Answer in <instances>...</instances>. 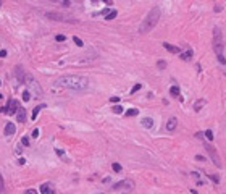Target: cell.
I'll use <instances>...</instances> for the list:
<instances>
[{
    "label": "cell",
    "mask_w": 226,
    "mask_h": 194,
    "mask_svg": "<svg viewBox=\"0 0 226 194\" xmlns=\"http://www.w3.org/2000/svg\"><path fill=\"white\" fill-rule=\"evenodd\" d=\"M53 84L57 87H65V89H71V91H86L90 86V81L86 76L65 75V76H60Z\"/></svg>",
    "instance_id": "1"
},
{
    "label": "cell",
    "mask_w": 226,
    "mask_h": 194,
    "mask_svg": "<svg viewBox=\"0 0 226 194\" xmlns=\"http://www.w3.org/2000/svg\"><path fill=\"white\" fill-rule=\"evenodd\" d=\"M160 8L158 7H154L149 13H147V16L142 20L141 26H139V32L141 34H147V32H150L154 28L157 26V23H158V20H160Z\"/></svg>",
    "instance_id": "2"
},
{
    "label": "cell",
    "mask_w": 226,
    "mask_h": 194,
    "mask_svg": "<svg viewBox=\"0 0 226 194\" xmlns=\"http://www.w3.org/2000/svg\"><path fill=\"white\" fill-rule=\"evenodd\" d=\"M213 49H215L216 55L223 52V32L218 28H213Z\"/></svg>",
    "instance_id": "3"
},
{
    "label": "cell",
    "mask_w": 226,
    "mask_h": 194,
    "mask_svg": "<svg viewBox=\"0 0 226 194\" xmlns=\"http://www.w3.org/2000/svg\"><path fill=\"white\" fill-rule=\"evenodd\" d=\"M24 83L28 84V87H29V89L32 91V92H34L36 95H42V89H40V86L37 84V83H36V81H34V78H32L31 75H26V79H24Z\"/></svg>",
    "instance_id": "4"
},
{
    "label": "cell",
    "mask_w": 226,
    "mask_h": 194,
    "mask_svg": "<svg viewBox=\"0 0 226 194\" xmlns=\"http://www.w3.org/2000/svg\"><path fill=\"white\" fill-rule=\"evenodd\" d=\"M20 109H21L20 104H18V102H16L15 99H10V100H8V105H7V107H3V109H0V110H2L3 113L13 115V113H16V112H18Z\"/></svg>",
    "instance_id": "5"
},
{
    "label": "cell",
    "mask_w": 226,
    "mask_h": 194,
    "mask_svg": "<svg viewBox=\"0 0 226 194\" xmlns=\"http://www.w3.org/2000/svg\"><path fill=\"white\" fill-rule=\"evenodd\" d=\"M207 152H208V155H210V159L212 162H213V165L215 167H221V160H220V155H218V152H216V149L213 147V146L210 144H207Z\"/></svg>",
    "instance_id": "6"
},
{
    "label": "cell",
    "mask_w": 226,
    "mask_h": 194,
    "mask_svg": "<svg viewBox=\"0 0 226 194\" xmlns=\"http://www.w3.org/2000/svg\"><path fill=\"white\" fill-rule=\"evenodd\" d=\"M113 188L115 189H132L134 188V181L132 179H123V181H118Z\"/></svg>",
    "instance_id": "7"
},
{
    "label": "cell",
    "mask_w": 226,
    "mask_h": 194,
    "mask_svg": "<svg viewBox=\"0 0 226 194\" xmlns=\"http://www.w3.org/2000/svg\"><path fill=\"white\" fill-rule=\"evenodd\" d=\"M39 189H40V194H55V189H53V186L50 183H44Z\"/></svg>",
    "instance_id": "8"
},
{
    "label": "cell",
    "mask_w": 226,
    "mask_h": 194,
    "mask_svg": "<svg viewBox=\"0 0 226 194\" xmlns=\"http://www.w3.org/2000/svg\"><path fill=\"white\" fill-rule=\"evenodd\" d=\"M45 16L50 18V20H55V21H70V20H66L63 15H60V13H45Z\"/></svg>",
    "instance_id": "9"
},
{
    "label": "cell",
    "mask_w": 226,
    "mask_h": 194,
    "mask_svg": "<svg viewBox=\"0 0 226 194\" xmlns=\"http://www.w3.org/2000/svg\"><path fill=\"white\" fill-rule=\"evenodd\" d=\"M15 133H16L15 123H7L5 124V136H13Z\"/></svg>",
    "instance_id": "10"
},
{
    "label": "cell",
    "mask_w": 226,
    "mask_h": 194,
    "mask_svg": "<svg viewBox=\"0 0 226 194\" xmlns=\"http://www.w3.org/2000/svg\"><path fill=\"white\" fill-rule=\"evenodd\" d=\"M176 126H178V120H176L175 117H173V118H170L168 121H166V129H168V131H175Z\"/></svg>",
    "instance_id": "11"
},
{
    "label": "cell",
    "mask_w": 226,
    "mask_h": 194,
    "mask_svg": "<svg viewBox=\"0 0 226 194\" xmlns=\"http://www.w3.org/2000/svg\"><path fill=\"white\" fill-rule=\"evenodd\" d=\"M16 120H18V123H24L26 121V110L24 109H20L16 112Z\"/></svg>",
    "instance_id": "12"
},
{
    "label": "cell",
    "mask_w": 226,
    "mask_h": 194,
    "mask_svg": "<svg viewBox=\"0 0 226 194\" xmlns=\"http://www.w3.org/2000/svg\"><path fill=\"white\" fill-rule=\"evenodd\" d=\"M205 104H207V99H197L196 102L192 104V107H194V110H196V112H199V110H200Z\"/></svg>",
    "instance_id": "13"
},
{
    "label": "cell",
    "mask_w": 226,
    "mask_h": 194,
    "mask_svg": "<svg viewBox=\"0 0 226 194\" xmlns=\"http://www.w3.org/2000/svg\"><path fill=\"white\" fill-rule=\"evenodd\" d=\"M163 47H165L168 52H171V54H179V47H176V45L173 44H168V42H163Z\"/></svg>",
    "instance_id": "14"
},
{
    "label": "cell",
    "mask_w": 226,
    "mask_h": 194,
    "mask_svg": "<svg viewBox=\"0 0 226 194\" xmlns=\"http://www.w3.org/2000/svg\"><path fill=\"white\" fill-rule=\"evenodd\" d=\"M15 75H16V78H18V79H20L21 83H24V79H26V75L23 73V68H21V66H16Z\"/></svg>",
    "instance_id": "15"
},
{
    "label": "cell",
    "mask_w": 226,
    "mask_h": 194,
    "mask_svg": "<svg viewBox=\"0 0 226 194\" xmlns=\"http://www.w3.org/2000/svg\"><path fill=\"white\" fill-rule=\"evenodd\" d=\"M141 123H142V126H144V128H152V126H154V120L147 117V118H142Z\"/></svg>",
    "instance_id": "16"
},
{
    "label": "cell",
    "mask_w": 226,
    "mask_h": 194,
    "mask_svg": "<svg viewBox=\"0 0 226 194\" xmlns=\"http://www.w3.org/2000/svg\"><path fill=\"white\" fill-rule=\"evenodd\" d=\"M42 109H45V104H40V105H37V107H36V109L32 110V115H31V118H32V120H36V118H37V113H39V112H40Z\"/></svg>",
    "instance_id": "17"
},
{
    "label": "cell",
    "mask_w": 226,
    "mask_h": 194,
    "mask_svg": "<svg viewBox=\"0 0 226 194\" xmlns=\"http://www.w3.org/2000/svg\"><path fill=\"white\" fill-rule=\"evenodd\" d=\"M170 94L173 95V97H178V99H179V97H181L179 87H178V86H171V89H170Z\"/></svg>",
    "instance_id": "18"
},
{
    "label": "cell",
    "mask_w": 226,
    "mask_h": 194,
    "mask_svg": "<svg viewBox=\"0 0 226 194\" xmlns=\"http://www.w3.org/2000/svg\"><path fill=\"white\" fill-rule=\"evenodd\" d=\"M192 55H194V54H192V50L187 49L186 52H181V58H183V60H191Z\"/></svg>",
    "instance_id": "19"
},
{
    "label": "cell",
    "mask_w": 226,
    "mask_h": 194,
    "mask_svg": "<svg viewBox=\"0 0 226 194\" xmlns=\"http://www.w3.org/2000/svg\"><path fill=\"white\" fill-rule=\"evenodd\" d=\"M116 15H118V13H116V10H111L110 13L105 16V20H107V21H111L113 18H116Z\"/></svg>",
    "instance_id": "20"
},
{
    "label": "cell",
    "mask_w": 226,
    "mask_h": 194,
    "mask_svg": "<svg viewBox=\"0 0 226 194\" xmlns=\"http://www.w3.org/2000/svg\"><path fill=\"white\" fill-rule=\"evenodd\" d=\"M123 107H121V105H115V107H113V109H111V112H113V113H116V115H120V113H123Z\"/></svg>",
    "instance_id": "21"
},
{
    "label": "cell",
    "mask_w": 226,
    "mask_h": 194,
    "mask_svg": "<svg viewBox=\"0 0 226 194\" xmlns=\"http://www.w3.org/2000/svg\"><path fill=\"white\" fill-rule=\"evenodd\" d=\"M137 113H139V110H137V109H129L128 112H126V115H128V117H136Z\"/></svg>",
    "instance_id": "22"
},
{
    "label": "cell",
    "mask_w": 226,
    "mask_h": 194,
    "mask_svg": "<svg viewBox=\"0 0 226 194\" xmlns=\"http://www.w3.org/2000/svg\"><path fill=\"white\" fill-rule=\"evenodd\" d=\"M73 40H74V44L78 45V47H82V45H84V44H82V40H81L78 36H74V37H73Z\"/></svg>",
    "instance_id": "23"
},
{
    "label": "cell",
    "mask_w": 226,
    "mask_h": 194,
    "mask_svg": "<svg viewBox=\"0 0 226 194\" xmlns=\"http://www.w3.org/2000/svg\"><path fill=\"white\" fill-rule=\"evenodd\" d=\"M31 99V94H29V91H24V92H23V100H24V102H28V100Z\"/></svg>",
    "instance_id": "24"
},
{
    "label": "cell",
    "mask_w": 226,
    "mask_h": 194,
    "mask_svg": "<svg viewBox=\"0 0 226 194\" xmlns=\"http://www.w3.org/2000/svg\"><path fill=\"white\" fill-rule=\"evenodd\" d=\"M157 66H158V70H165V68H166V63L163 62V60H160V62L157 63Z\"/></svg>",
    "instance_id": "25"
},
{
    "label": "cell",
    "mask_w": 226,
    "mask_h": 194,
    "mask_svg": "<svg viewBox=\"0 0 226 194\" xmlns=\"http://www.w3.org/2000/svg\"><path fill=\"white\" fill-rule=\"evenodd\" d=\"M205 136H207V139H208V141L213 139V133H212V129H207V131H205Z\"/></svg>",
    "instance_id": "26"
},
{
    "label": "cell",
    "mask_w": 226,
    "mask_h": 194,
    "mask_svg": "<svg viewBox=\"0 0 226 194\" xmlns=\"http://www.w3.org/2000/svg\"><path fill=\"white\" fill-rule=\"evenodd\" d=\"M142 87V84H136L134 87H132V89H131V94H136V92H137V91L141 89Z\"/></svg>",
    "instance_id": "27"
},
{
    "label": "cell",
    "mask_w": 226,
    "mask_h": 194,
    "mask_svg": "<svg viewBox=\"0 0 226 194\" xmlns=\"http://www.w3.org/2000/svg\"><path fill=\"white\" fill-rule=\"evenodd\" d=\"M65 39H66V37H65V36H63V34H58V36H57V37H55V40H57V42H63V40H65Z\"/></svg>",
    "instance_id": "28"
},
{
    "label": "cell",
    "mask_w": 226,
    "mask_h": 194,
    "mask_svg": "<svg viewBox=\"0 0 226 194\" xmlns=\"http://www.w3.org/2000/svg\"><path fill=\"white\" fill-rule=\"evenodd\" d=\"M111 168L115 170V171H120V170H121V165H120V164H113V165H111Z\"/></svg>",
    "instance_id": "29"
},
{
    "label": "cell",
    "mask_w": 226,
    "mask_h": 194,
    "mask_svg": "<svg viewBox=\"0 0 226 194\" xmlns=\"http://www.w3.org/2000/svg\"><path fill=\"white\" fill-rule=\"evenodd\" d=\"M218 60H220V63H221V65H225V63H226V58L223 57V54L218 55Z\"/></svg>",
    "instance_id": "30"
},
{
    "label": "cell",
    "mask_w": 226,
    "mask_h": 194,
    "mask_svg": "<svg viewBox=\"0 0 226 194\" xmlns=\"http://www.w3.org/2000/svg\"><path fill=\"white\" fill-rule=\"evenodd\" d=\"M21 144L23 146H29V139H28V138H23V139H21Z\"/></svg>",
    "instance_id": "31"
},
{
    "label": "cell",
    "mask_w": 226,
    "mask_h": 194,
    "mask_svg": "<svg viewBox=\"0 0 226 194\" xmlns=\"http://www.w3.org/2000/svg\"><path fill=\"white\" fill-rule=\"evenodd\" d=\"M24 194H39V193H37L36 189H26V193H24Z\"/></svg>",
    "instance_id": "32"
},
{
    "label": "cell",
    "mask_w": 226,
    "mask_h": 194,
    "mask_svg": "<svg viewBox=\"0 0 226 194\" xmlns=\"http://www.w3.org/2000/svg\"><path fill=\"white\" fill-rule=\"evenodd\" d=\"M208 178H212V179H213V181H215V183H218V181H220V179H218V176H216V175H208Z\"/></svg>",
    "instance_id": "33"
},
{
    "label": "cell",
    "mask_w": 226,
    "mask_h": 194,
    "mask_svg": "<svg viewBox=\"0 0 226 194\" xmlns=\"http://www.w3.org/2000/svg\"><path fill=\"white\" fill-rule=\"evenodd\" d=\"M32 138H39V129H37V128L32 131Z\"/></svg>",
    "instance_id": "34"
},
{
    "label": "cell",
    "mask_w": 226,
    "mask_h": 194,
    "mask_svg": "<svg viewBox=\"0 0 226 194\" xmlns=\"http://www.w3.org/2000/svg\"><path fill=\"white\" fill-rule=\"evenodd\" d=\"M110 102H120V97H110Z\"/></svg>",
    "instance_id": "35"
},
{
    "label": "cell",
    "mask_w": 226,
    "mask_h": 194,
    "mask_svg": "<svg viewBox=\"0 0 226 194\" xmlns=\"http://www.w3.org/2000/svg\"><path fill=\"white\" fill-rule=\"evenodd\" d=\"M197 160H200V162H205V157H202V155H196Z\"/></svg>",
    "instance_id": "36"
},
{
    "label": "cell",
    "mask_w": 226,
    "mask_h": 194,
    "mask_svg": "<svg viewBox=\"0 0 226 194\" xmlns=\"http://www.w3.org/2000/svg\"><path fill=\"white\" fill-rule=\"evenodd\" d=\"M0 57H7V50H0Z\"/></svg>",
    "instance_id": "37"
},
{
    "label": "cell",
    "mask_w": 226,
    "mask_h": 194,
    "mask_svg": "<svg viewBox=\"0 0 226 194\" xmlns=\"http://www.w3.org/2000/svg\"><path fill=\"white\" fill-rule=\"evenodd\" d=\"M196 138H197V139H202V138H204V134H202V133H197Z\"/></svg>",
    "instance_id": "38"
},
{
    "label": "cell",
    "mask_w": 226,
    "mask_h": 194,
    "mask_svg": "<svg viewBox=\"0 0 226 194\" xmlns=\"http://www.w3.org/2000/svg\"><path fill=\"white\" fill-rule=\"evenodd\" d=\"M63 5L68 7V5H70V0H63Z\"/></svg>",
    "instance_id": "39"
},
{
    "label": "cell",
    "mask_w": 226,
    "mask_h": 194,
    "mask_svg": "<svg viewBox=\"0 0 226 194\" xmlns=\"http://www.w3.org/2000/svg\"><path fill=\"white\" fill-rule=\"evenodd\" d=\"M103 2H105L107 5H111V0H103Z\"/></svg>",
    "instance_id": "40"
},
{
    "label": "cell",
    "mask_w": 226,
    "mask_h": 194,
    "mask_svg": "<svg viewBox=\"0 0 226 194\" xmlns=\"http://www.w3.org/2000/svg\"><path fill=\"white\" fill-rule=\"evenodd\" d=\"M2 100H3V95H2V94H0V102H2Z\"/></svg>",
    "instance_id": "41"
},
{
    "label": "cell",
    "mask_w": 226,
    "mask_h": 194,
    "mask_svg": "<svg viewBox=\"0 0 226 194\" xmlns=\"http://www.w3.org/2000/svg\"><path fill=\"white\" fill-rule=\"evenodd\" d=\"M0 5H2V0H0Z\"/></svg>",
    "instance_id": "42"
}]
</instances>
